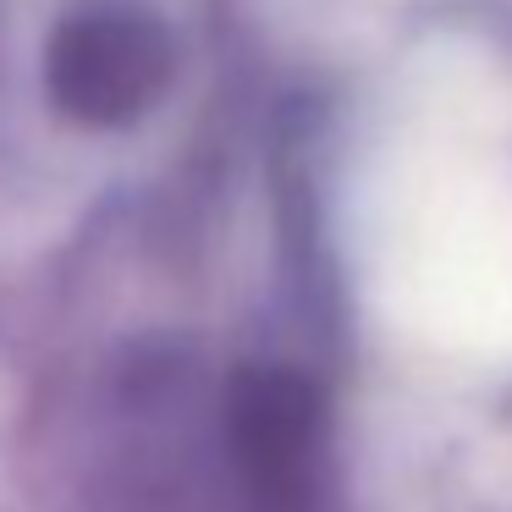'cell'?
Returning <instances> with one entry per match:
<instances>
[{
  "mask_svg": "<svg viewBox=\"0 0 512 512\" xmlns=\"http://www.w3.org/2000/svg\"><path fill=\"white\" fill-rule=\"evenodd\" d=\"M177 50L171 34L138 0H94L72 12L50 39V94L72 122L116 127L160 100L171 83Z\"/></svg>",
  "mask_w": 512,
  "mask_h": 512,
  "instance_id": "6da1fadb",
  "label": "cell"
},
{
  "mask_svg": "<svg viewBox=\"0 0 512 512\" xmlns=\"http://www.w3.org/2000/svg\"><path fill=\"white\" fill-rule=\"evenodd\" d=\"M320 430V397L298 375H243L232 397V435L243 468L259 490L292 496L309 468V446Z\"/></svg>",
  "mask_w": 512,
  "mask_h": 512,
  "instance_id": "7a4b0ae2",
  "label": "cell"
}]
</instances>
